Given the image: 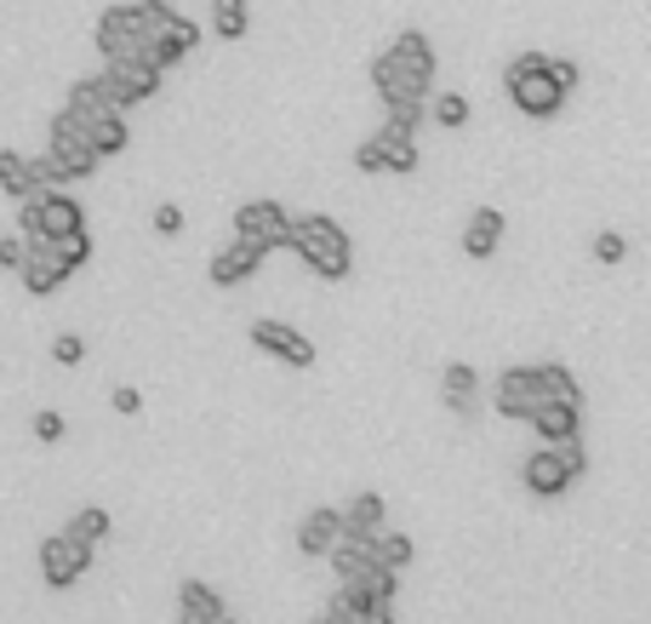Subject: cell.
<instances>
[{
  "label": "cell",
  "instance_id": "obj_1",
  "mask_svg": "<svg viewBox=\"0 0 651 624\" xmlns=\"http://www.w3.org/2000/svg\"><path fill=\"white\" fill-rule=\"evenodd\" d=\"M292 252L321 281H349V270H355V247H349V236H343V223L326 218V212L292 218Z\"/></svg>",
  "mask_w": 651,
  "mask_h": 624
},
{
  "label": "cell",
  "instance_id": "obj_2",
  "mask_svg": "<svg viewBox=\"0 0 651 624\" xmlns=\"http://www.w3.org/2000/svg\"><path fill=\"white\" fill-rule=\"evenodd\" d=\"M503 92H508V104L532 115V121H555L566 110V86L548 75V52H521V58H508V70H503Z\"/></svg>",
  "mask_w": 651,
  "mask_h": 624
},
{
  "label": "cell",
  "instance_id": "obj_3",
  "mask_svg": "<svg viewBox=\"0 0 651 624\" xmlns=\"http://www.w3.org/2000/svg\"><path fill=\"white\" fill-rule=\"evenodd\" d=\"M46 167H52V184L57 189L81 184V178H92L103 167V155L86 144V121H75L69 110H57L52 126H46Z\"/></svg>",
  "mask_w": 651,
  "mask_h": 624
},
{
  "label": "cell",
  "instance_id": "obj_4",
  "mask_svg": "<svg viewBox=\"0 0 651 624\" xmlns=\"http://www.w3.org/2000/svg\"><path fill=\"white\" fill-rule=\"evenodd\" d=\"M69 229H86V212L69 189H34L18 201V236L23 241H57Z\"/></svg>",
  "mask_w": 651,
  "mask_h": 624
},
{
  "label": "cell",
  "instance_id": "obj_5",
  "mask_svg": "<svg viewBox=\"0 0 651 624\" xmlns=\"http://www.w3.org/2000/svg\"><path fill=\"white\" fill-rule=\"evenodd\" d=\"M423 167V155H418V138H406V133H395V126H377V133L355 149V173H418Z\"/></svg>",
  "mask_w": 651,
  "mask_h": 624
},
{
  "label": "cell",
  "instance_id": "obj_6",
  "mask_svg": "<svg viewBox=\"0 0 651 624\" xmlns=\"http://www.w3.org/2000/svg\"><path fill=\"white\" fill-rule=\"evenodd\" d=\"M160 75L149 58H115V63H103V86H109V104L115 110H137V104H149V97L160 92Z\"/></svg>",
  "mask_w": 651,
  "mask_h": 624
},
{
  "label": "cell",
  "instance_id": "obj_7",
  "mask_svg": "<svg viewBox=\"0 0 651 624\" xmlns=\"http://www.w3.org/2000/svg\"><path fill=\"white\" fill-rule=\"evenodd\" d=\"M234 236L263 241L269 252H292V218L281 201H240L234 207Z\"/></svg>",
  "mask_w": 651,
  "mask_h": 624
},
{
  "label": "cell",
  "instance_id": "obj_8",
  "mask_svg": "<svg viewBox=\"0 0 651 624\" xmlns=\"http://www.w3.org/2000/svg\"><path fill=\"white\" fill-rule=\"evenodd\" d=\"M92 41H97V58H103V63H115V58H144V46H149V35L137 29V7L97 12Z\"/></svg>",
  "mask_w": 651,
  "mask_h": 624
},
{
  "label": "cell",
  "instance_id": "obj_9",
  "mask_svg": "<svg viewBox=\"0 0 651 624\" xmlns=\"http://www.w3.org/2000/svg\"><path fill=\"white\" fill-rule=\"evenodd\" d=\"M92 550L97 544H81V539H69V533H52L41 544V579L52 590H69V584H81L86 568H92Z\"/></svg>",
  "mask_w": 651,
  "mask_h": 624
},
{
  "label": "cell",
  "instance_id": "obj_10",
  "mask_svg": "<svg viewBox=\"0 0 651 624\" xmlns=\"http://www.w3.org/2000/svg\"><path fill=\"white\" fill-rule=\"evenodd\" d=\"M246 339H252L263 355H274V361H286V367H297V373L315 367V344H308L297 326H286V321H252Z\"/></svg>",
  "mask_w": 651,
  "mask_h": 624
},
{
  "label": "cell",
  "instance_id": "obj_11",
  "mask_svg": "<svg viewBox=\"0 0 651 624\" xmlns=\"http://www.w3.org/2000/svg\"><path fill=\"white\" fill-rule=\"evenodd\" d=\"M263 258L269 247L263 241H246V236H234L229 247L212 252V264H206V275H212V287H240V281H252L263 270Z\"/></svg>",
  "mask_w": 651,
  "mask_h": 624
},
{
  "label": "cell",
  "instance_id": "obj_12",
  "mask_svg": "<svg viewBox=\"0 0 651 624\" xmlns=\"http://www.w3.org/2000/svg\"><path fill=\"white\" fill-rule=\"evenodd\" d=\"M492 407L514 424H526L537 407H543V389H537V367H508L497 384H492Z\"/></svg>",
  "mask_w": 651,
  "mask_h": 624
},
{
  "label": "cell",
  "instance_id": "obj_13",
  "mask_svg": "<svg viewBox=\"0 0 651 624\" xmlns=\"http://www.w3.org/2000/svg\"><path fill=\"white\" fill-rule=\"evenodd\" d=\"M18 275H23V292H34V299H52V292L69 281V270H63V258H57L52 241H23Z\"/></svg>",
  "mask_w": 651,
  "mask_h": 624
},
{
  "label": "cell",
  "instance_id": "obj_14",
  "mask_svg": "<svg viewBox=\"0 0 651 624\" xmlns=\"http://www.w3.org/2000/svg\"><path fill=\"white\" fill-rule=\"evenodd\" d=\"M389 58L400 63V75L411 81V92H418V97H429V86H434V46H429V35H423V29H406V35H395Z\"/></svg>",
  "mask_w": 651,
  "mask_h": 624
},
{
  "label": "cell",
  "instance_id": "obj_15",
  "mask_svg": "<svg viewBox=\"0 0 651 624\" xmlns=\"http://www.w3.org/2000/svg\"><path fill=\"white\" fill-rule=\"evenodd\" d=\"M521 476H526V492H537V499H566L571 492V470L560 465L555 447H537L521 465Z\"/></svg>",
  "mask_w": 651,
  "mask_h": 624
},
{
  "label": "cell",
  "instance_id": "obj_16",
  "mask_svg": "<svg viewBox=\"0 0 651 624\" xmlns=\"http://www.w3.org/2000/svg\"><path fill=\"white\" fill-rule=\"evenodd\" d=\"M195 46H200V23L178 12V18H171V29H160V35L144 46V58L155 63V70H171V63H183Z\"/></svg>",
  "mask_w": 651,
  "mask_h": 624
},
{
  "label": "cell",
  "instance_id": "obj_17",
  "mask_svg": "<svg viewBox=\"0 0 651 624\" xmlns=\"http://www.w3.org/2000/svg\"><path fill=\"white\" fill-rule=\"evenodd\" d=\"M532 430L543 436V447H560V441H577V430H582V407H566V402H543L532 418Z\"/></svg>",
  "mask_w": 651,
  "mask_h": 624
},
{
  "label": "cell",
  "instance_id": "obj_18",
  "mask_svg": "<svg viewBox=\"0 0 651 624\" xmlns=\"http://www.w3.org/2000/svg\"><path fill=\"white\" fill-rule=\"evenodd\" d=\"M229 607H223V596L206 579H183V590H178V624H218Z\"/></svg>",
  "mask_w": 651,
  "mask_h": 624
},
{
  "label": "cell",
  "instance_id": "obj_19",
  "mask_svg": "<svg viewBox=\"0 0 651 624\" xmlns=\"http://www.w3.org/2000/svg\"><path fill=\"white\" fill-rule=\"evenodd\" d=\"M337 533H343V516H337L332 505H321V510H308V516L297 521V550H303V555H326V550L337 544Z\"/></svg>",
  "mask_w": 651,
  "mask_h": 624
},
{
  "label": "cell",
  "instance_id": "obj_20",
  "mask_svg": "<svg viewBox=\"0 0 651 624\" xmlns=\"http://www.w3.org/2000/svg\"><path fill=\"white\" fill-rule=\"evenodd\" d=\"M63 110L75 115V121H97V115H109L115 104H109V86H103V75H81L75 86H69Z\"/></svg>",
  "mask_w": 651,
  "mask_h": 624
},
{
  "label": "cell",
  "instance_id": "obj_21",
  "mask_svg": "<svg viewBox=\"0 0 651 624\" xmlns=\"http://www.w3.org/2000/svg\"><path fill=\"white\" fill-rule=\"evenodd\" d=\"M337 516H343V533H384L389 505H384V492H360V499H349Z\"/></svg>",
  "mask_w": 651,
  "mask_h": 624
},
{
  "label": "cell",
  "instance_id": "obj_22",
  "mask_svg": "<svg viewBox=\"0 0 651 624\" xmlns=\"http://www.w3.org/2000/svg\"><path fill=\"white\" fill-rule=\"evenodd\" d=\"M86 144L109 160V155H126V144H132V126H126V115L120 110H109V115H97V121H86Z\"/></svg>",
  "mask_w": 651,
  "mask_h": 624
},
{
  "label": "cell",
  "instance_id": "obj_23",
  "mask_svg": "<svg viewBox=\"0 0 651 624\" xmlns=\"http://www.w3.org/2000/svg\"><path fill=\"white\" fill-rule=\"evenodd\" d=\"M497 241H503V212H497V207H480V212L469 218V229H463V252H469V258H492Z\"/></svg>",
  "mask_w": 651,
  "mask_h": 624
},
{
  "label": "cell",
  "instance_id": "obj_24",
  "mask_svg": "<svg viewBox=\"0 0 651 624\" xmlns=\"http://www.w3.org/2000/svg\"><path fill=\"white\" fill-rule=\"evenodd\" d=\"M537 389H543V402L582 407V384L571 378V367H560V361H543V367H537Z\"/></svg>",
  "mask_w": 651,
  "mask_h": 624
},
{
  "label": "cell",
  "instance_id": "obj_25",
  "mask_svg": "<svg viewBox=\"0 0 651 624\" xmlns=\"http://www.w3.org/2000/svg\"><path fill=\"white\" fill-rule=\"evenodd\" d=\"M371 86H377V97H384V104H400V97H418V92H411V81L400 75V63H395L389 52H377V58H371ZM423 104H429V97H423Z\"/></svg>",
  "mask_w": 651,
  "mask_h": 624
},
{
  "label": "cell",
  "instance_id": "obj_26",
  "mask_svg": "<svg viewBox=\"0 0 651 624\" xmlns=\"http://www.w3.org/2000/svg\"><path fill=\"white\" fill-rule=\"evenodd\" d=\"M69 539H81V544H103L115 533V516L103 510V505H81L75 516H69V528H63Z\"/></svg>",
  "mask_w": 651,
  "mask_h": 624
},
{
  "label": "cell",
  "instance_id": "obj_27",
  "mask_svg": "<svg viewBox=\"0 0 651 624\" xmlns=\"http://www.w3.org/2000/svg\"><path fill=\"white\" fill-rule=\"evenodd\" d=\"M246 29H252L246 0H212V35L218 41H246Z\"/></svg>",
  "mask_w": 651,
  "mask_h": 624
},
{
  "label": "cell",
  "instance_id": "obj_28",
  "mask_svg": "<svg viewBox=\"0 0 651 624\" xmlns=\"http://www.w3.org/2000/svg\"><path fill=\"white\" fill-rule=\"evenodd\" d=\"M0 189H7L12 201H23V195H34V173H29V155H18V149H0Z\"/></svg>",
  "mask_w": 651,
  "mask_h": 624
},
{
  "label": "cell",
  "instance_id": "obj_29",
  "mask_svg": "<svg viewBox=\"0 0 651 624\" xmlns=\"http://www.w3.org/2000/svg\"><path fill=\"white\" fill-rule=\"evenodd\" d=\"M360 584H366V596H371V602L395 607V596H400V568H384V562H371V568L360 573Z\"/></svg>",
  "mask_w": 651,
  "mask_h": 624
},
{
  "label": "cell",
  "instance_id": "obj_30",
  "mask_svg": "<svg viewBox=\"0 0 651 624\" xmlns=\"http://www.w3.org/2000/svg\"><path fill=\"white\" fill-rule=\"evenodd\" d=\"M384 110H389L384 126H395V133H406V138H418V126L429 121V104H423V97H400V104H384Z\"/></svg>",
  "mask_w": 651,
  "mask_h": 624
},
{
  "label": "cell",
  "instance_id": "obj_31",
  "mask_svg": "<svg viewBox=\"0 0 651 624\" xmlns=\"http://www.w3.org/2000/svg\"><path fill=\"white\" fill-rule=\"evenodd\" d=\"M52 247H57V258H63V270H69V275L92 264V236H86V229H69V236H57Z\"/></svg>",
  "mask_w": 651,
  "mask_h": 624
},
{
  "label": "cell",
  "instance_id": "obj_32",
  "mask_svg": "<svg viewBox=\"0 0 651 624\" xmlns=\"http://www.w3.org/2000/svg\"><path fill=\"white\" fill-rule=\"evenodd\" d=\"M434 126H445V133H458V126H469V97L463 92H440L434 110H429Z\"/></svg>",
  "mask_w": 651,
  "mask_h": 624
},
{
  "label": "cell",
  "instance_id": "obj_33",
  "mask_svg": "<svg viewBox=\"0 0 651 624\" xmlns=\"http://www.w3.org/2000/svg\"><path fill=\"white\" fill-rule=\"evenodd\" d=\"M137 7V29H144V35L155 41L160 29H171V18H178V7H171V0H132Z\"/></svg>",
  "mask_w": 651,
  "mask_h": 624
},
{
  "label": "cell",
  "instance_id": "obj_34",
  "mask_svg": "<svg viewBox=\"0 0 651 624\" xmlns=\"http://www.w3.org/2000/svg\"><path fill=\"white\" fill-rule=\"evenodd\" d=\"M411 555H418V544L406 533H377V562L384 568H411Z\"/></svg>",
  "mask_w": 651,
  "mask_h": 624
},
{
  "label": "cell",
  "instance_id": "obj_35",
  "mask_svg": "<svg viewBox=\"0 0 651 624\" xmlns=\"http://www.w3.org/2000/svg\"><path fill=\"white\" fill-rule=\"evenodd\" d=\"M474 389H480V373L469 361H452V367L440 373V396H474Z\"/></svg>",
  "mask_w": 651,
  "mask_h": 624
},
{
  "label": "cell",
  "instance_id": "obj_36",
  "mask_svg": "<svg viewBox=\"0 0 651 624\" xmlns=\"http://www.w3.org/2000/svg\"><path fill=\"white\" fill-rule=\"evenodd\" d=\"M589 252H595V264H623V258H629L623 229H600V236L589 241Z\"/></svg>",
  "mask_w": 651,
  "mask_h": 624
},
{
  "label": "cell",
  "instance_id": "obj_37",
  "mask_svg": "<svg viewBox=\"0 0 651 624\" xmlns=\"http://www.w3.org/2000/svg\"><path fill=\"white\" fill-rule=\"evenodd\" d=\"M29 430H34V441H46V447H52V441H63V436H69V424H63V413H57V407H41V413L29 418Z\"/></svg>",
  "mask_w": 651,
  "mask_h": 624
},
{
  "label": "cell",
  "instance_id": "obj_38",
  "mask_svg": "<svg viewBox=\"0 0 651 624\" xmlns=\"http://www.w3.org/2000/svg\"><path fill=\"white\" fill-rule=\"evenodd\" d=\"M52 361H57V367H81V361H86V339L57 333V339H52Z\"/></svg>",
  "mask_w": 651,
  "mask_h": 624
},
{
  "label": "cell",
  "instance_id": "obj_39",
  "mask_svg": "<svg viewBox=\"0 0 651 624\" xmlns=\"http://www.w3.org/2000/svg\"><path fill=\"white\" fill-rule=\"evenodd\" d=\"M109 402H115L120 418H137V413H144V389H137V384H115V389H109Z\"/></svg>",
  "mask_w": 651,
  "mask_h": 624
},
{
  "label": "cell",
  "instance_id": "obj_40",
  "mask_svg": "<svg viewBox=\"0 0 651 624\" xmlns=\"http://www.w3.org/2000/svg\"><path fill=\"white\" fill-rule=\"evenodd\" d=\"M178 229H183V207L178 201H160L155 207V236H178Z\"/></svg>",
  "mask_w": 651,
  "mask_h": 624
},
{
  "label": "cell",
  "instance_id": "obj_41",
  "mask_svg": "<svg viewBox=\"0 0 651 624\" xmlns=\"http://www.w3.org/2000/svg\"><path fill=\"white\" fill-rule=\"evenodd\" d=\"M555 453H560V465H566V470H571V481H577V476H582V470H589V453H582V441H560V447H555Z\"/></svg>",
  "mask_w": 651,
  "mask_h": 624
},
{
  "label": "cell",
  "instance_id": "obj_42",
  "mask_svg": "<svg viewBox=\"0 0 651 624\" xmlns=\"http://www.w3.org/2000/svg\"><path fill=\"white\" fill-rule=\"evenodd\" d=\"M548 75H555L566 92H577V81H582V70H577V63L571 58H548Z\"/></svg>",
  "mask_w": 651,
  "mask_h": 624
},
{
  "label": "cell",
  "instance_id": "obj_43",
  "mask_svg": "<svg viewBox=\"0 0 651 624\" xmlns=\"http://www.w3.org/2000/svg\"><path fill=\"white\" fill-rule=\"evenodd\" d=\"M23 264V236H0V270H18Z\"/></svg>",
  "mask_w": 651,
  "mask_h": 624
},
{
  "label": "cell",
  "instance_id": "obj_44",
  "mask_svg": "<svg viewBox=\"0 0 651 624\" xmlns=\"http://www.w3.org/2000/svg\"><path fill=\"white\" fill-rule=\"evenodd\" d=\"M355 624H395V607H384V602H371V607H366V613H360Z\"/></svg>",
  "mask_w": 651,
  "mask_h": 624
},
{
  "label": "cell",
  "instance_id": "obj_45",
  "mask_svg": "<svg viewBox=\"0 0 651 624\" xmlns=\"http://www.w3.org/2000/svg\"><path fill=\"white\" fill-rule=\"evenodd\" d=\"M445 407H452L458 418H474V413H480V402H474V396H445Z\"/></svg>",
  "mask_w": 651,
  "mask_h": 624
},
{
  "label": "cell",
  "instance_id": "obj_46",
  "mask_svg": "<svg viewBox=\"0 0 651 624\" xmlns=\"http://www.w3.org/2000/svg\"><path fill=\"white\" fill-rule=\"evenodd\" d=\"M308 624H332V618H326V613H321V618H308Z\"/></svg>",
  "mask_w": 651,
  "mask_h": 624
},
{
  "label": "cell",
  "instance_id": "obj_47",
  "mask_svg": "<svg viewBox=\"0 0 651 624\" xmlns=\"http://www.w3.org/2000/svg\"><path fill=\"white\" fill-rule=\"evenodd\" d=\"M218 624H234V618H229V613H223V618H218Z\"/></svg>",
  "mask_w": 651,
  "mask_h": 624
}]
</instances>
